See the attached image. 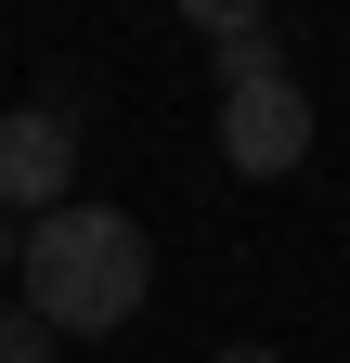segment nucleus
Wrapping results in <instances>:
<instances>
[{
  "mask_svg": "<svg viewBox=\"0 0 350 363\" xmlns=\"http://www.w3.org/2000/svg\"><path fill=\"white\" fill-rule=\"evenodd\" d=\"M26 311L52 337H104V325H130L143 311V286H156V247H143V220L130 208H91V195H65L52 220H26Z\"/></svg>",
  "mask_w": 350,
  "mask_h": 363,
  "instance_id": "nucleus-1",
  "label": "nucleus"
},
{
  "mask_svg": "<svg viewBox=\"0 0 350 363\" xmlns=\"http://www.w3.org/2000/svg\"><path fill=\"white\" fill-rule=\"evenodd\" d=\"M78 195V117L65 104H13L0 117V220H52Z\"/></svg>",
  "mask_w": 350,
  "mask_h": 363,
  "instance_id": "nucleus-2",
  "label": "nucleus"
},
{
  "mask_svg": "<svg viewBox=\"0 0 350 363\" xmlns=\"http://www.w3.org/2000/svg\"><path fill=\"white\" fill-rule=\"evenodd\" d=\"M221 156L247 182H286L298 156H312V91H298V78H234L221 91Z\"/></svg>",
  "mask_w": 350,
  "mask_h": 363,
  "instance_id": "nucleus-3",
  "label": "nucleus"
},
{
  "mask_svg": "<svg viewBox=\"0 0 350 363\" xmlns=\"http://www.w3.org/2000/svg\"><path fill=\"white\" fill-rule=\"evenodd\" d=\"M208 52H221V91H234V78H286V26H273V13H247V26L208 39Z\"/></svg>",
  "mask_w": 350,
  "mask_h": 363,
  "instance_id": "nucleus-4",
  "label": "nucleus"
},
{
  "mask_svg": "<svg viewBox=\"0 0 350 363\" xmlns=\"http://www.w3.org/2000/svg\"><path fill=\"white\" fill-rule=\"evenodd\" d=\"M0 363H65V337L39 325V311H0Z\"/></svg>",
  "mask_w": 350,
  "mask_h": 363,
  "instance_id": "nucleus-5",
  "label": "nucleus"
},
{
  "mask_svg": "<svg viewBox=\"0 0 350 363\" xmlns=\"http://www.w3.org/2000/svg\"><path fill=\"white\" fill-rule=\"evenodd\" d=\"M259 13V0H182V26H208V39H221V26H247Z\"/></svg>",
  "mask_w": 350,
  "mask_h": 363,
  "instance_id": "nucleus-6",
  "label": "nucleus"
},
{
  "mask_svg": "<svg viewBox=\"0 0 350 363\" xmlns=\"http://www.w3.org/2000/svg\"><path fill=\"white\" fill-rule=\"evenodd\" d=\"M13 259H26V220H0V272H13Z\"/></svg>",
  "mask_w": 350,
  "mask_h": 363,
  "instance_id": "nucleus-7",
  "label": "nucleus"
},
{
  "mask_svg": "<svg viewBox=\"0 0 350 363\" xmlns=\"http://www.w3.org/2000/svg\"><path fill=\"white\" fill-rule=\"evenodd\" d=\"M208 363H273V350H259V337H234V350H208Z\"/></svg>",
  "mask_w": 350,
  "mask_h": 363,
  "instance_id": "nucleus-8",
  "label": "nucleus"
}]
</instances>
